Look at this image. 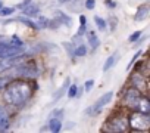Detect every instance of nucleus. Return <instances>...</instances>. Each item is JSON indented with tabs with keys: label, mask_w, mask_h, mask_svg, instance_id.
Wrapping results in <instances>:
<instances>
[{
	"label": "nucleus",
	"mask_w": 150,
	"mask_h": 133,
	"mask_svg": "<svg viewBox=\"0 0 150 133\" xmlns=\"http://www.w3.org/2000/svg\"><path fill=\"white\" fill-rule=\"evenodd\" d=\"M33 89L28 83L21 82V80H15L12 83H8L5 87V93H3V99L12 105V107H24L30 98H31Z\"/></svg>",
	"instance_id": "f257e3e1"
},
{
	"label": "nucleus",
	"mask_w": 150,
	"mask_h": 133,
	"mask_svg": "<svg viewBox=\"0 0 150 133\" xmlns=\"http://www.w3.org/2000/svg\"><path fill=\"white\" fill-rule=\"evenodd\" d=\"M12 71L9 73V76L12 77H25V79H35L38 77L40 71L37 68V65L34 64H27V62H21L15 66H12Z\"/></svg>",
	"instance_id": "f03ea898"
},
{
	"label": "nucleus",
	"mask_w": 150,
	"mask_h": 133,
	"mask_svg": "<svg viewBox=\"0 0 150 133\" xmlns=\"http://www.w3.org/2000/svg\"><path fill=\"white\" fill-rule=\"evenodd\" d=\"M128 124L129 127H132L134 130H138V132H146L149 130L150 127V117L149 114H144V112H132L128 118Z\"/></svg>",
	"instance_id": "7ed1b4c3"
},
{
	"label": "nucleus",
	"mask_w": 150,
	"mask_h": 133,
	"mask_svg": "<svg viewBox=\"0 0 150 133\" xmlns=\"http://www.w3.org/2000/svg\"><path fill=\"white\" fill-rule=\"evenodd\" d=\"M112 98H113V92H106V93H103L93 105H90L84 112L87 114V115H99L100 112H102V109L112 101Z\"/></svg>",
	"instance_id": "20e7f679"
},
{
	"label": "nucleus",
	"mask_w": 150,
	"mask_h": 133,
	"mask_svg": "<svg viewBox=\"0 0 150 133\" xmlns=\"http://www.w3.org/2000/svg\"><path fill=\"white\" fill-rule=\"evenodd\" d=\"M108 127H109V130H112V132L124 133V132H127L128 127H129L128 118L124 117V115H116V117H113L112 120L108 121Z\"/></svg>",
	"instance_id": "39448f33"
},
{
	"label": "nucleus",
	"mask_w": 150,
	"mask_h": 133,
	"mask_svg": "<svg viewBox=\"0 0 150 133\" xmlns=\"http://www.w3.org/2000/svg\"><path fill=\"white\" fill-rule=\"evenodd\" d=\"M140 96H141V95H140V92H138L137 89H134V87H132V89H128L127 93H125V96H124V104H125L127 107H129V108H134Z\"/></svg>",
	"instance_id": "423d86ee"
},
{
	"label": "nucleus",
	"mask_w": 150,
	"mask_h": 133,
	"mask_svg": "<svg viewBox=\"0 0 150 133\" xmlns=\"http://www.w3.org/2000/svg\"><path fill=\"white\" fill-rule=\"evenodd\" d=\"M131 83H132L134 89H137L138 92H146V90H147V82H146V77H143V76L138 74V73L132 76Z\"/></svg>",
	"instance_id": "0eeeda50"
},
{
	"label": "nucleus",
	"mask_w": 150,
	"mask_h": 133,
	"mask_svg": "<svg viewBox=\"0 0 150 133\" xmlns=\"http://www.w3.org/2000/svg\"><path fill=\"white\" fill-rule=\"evenodd\" d=\"M134 109H135V111H138V112L150 114V102H149V99H147V98L140 96V98H138V101H137V104H135V107H134Z\"/></svg>",
	"instance_id": "6e6552de"
},
{
	"label": "nucleus",
	"mask_w": 150,
	"mask_h": 133,
	"mask_svg": "<svg viewBox=\"0 0 150 133\" xmlns=\"http://www.w3.org/2000/svg\"><path fill=\"white\" fill-rule=\"evenodd\" d=\"M9 127V114L5 107L0 105V132H3Z\"/></svg>",
	"instance_id": "1a4fd4ad"
},
{
	"label": "nucleus",
	"mask_w": 150,
	"mask_h": 133,
	"mask_svg": "<svg viewBox=\"0 0 150 133\" xmlns=\"http://www.w3.org/2000/svg\"><path fill=\"white\" fill-rule=\"evenodd\" d=\"M47 129H49L50 132H53V133H57V132H60V130H62V120H59V118H54V117H50V120H49V124H47Z\"/></svg>",
	"instance_id": "9d476101"
},
{
	"label": "nucleus",
	"mask_w": 150,
	"mask_h": 133,
	"mask_svg": "<svg viewBox=\"0 0 150 133\" xmlns=\"http://www.w3.org/2000/svg\"><path fill=\"white\" fill-rule=\"evenodd\" d=\"M86 33H87V37H88V44H90L91 50L97 49V47L100 46V39L97 37V34H96L94 31H86Z\"/></svg>",
	"instance_id": "9b49d317"
},
{
	"label": "nucleus",
	"mask_w": 150,
	"mask_h": 133,
	"mask_svg": "<svg viewBox=\"0 0 150 133\" xmlns=\"http://www.w3.org/2000/svg\"><path fill=\"white\" fill-rule=\"evenodd\" d=\"M69 84H71V79L68 77V79H66V80L63 82L62 87H60V89H59V90H57V92H56L54 95H53V102H57V101H59V99H60V98H62V96L65 95V92H66V89L69 87Z\"/></svg>",
	"instance_id": "f8f14e48"
},
{
	"label": "nucleus",
	"mask_w": 150,
	"mask_h": 133,
	"mask_svg": "<svg viewBox=\"0 0 150 133\" xmlns=\"http://www.w3.org/2000/svg\"><path fill=\"white\" fill-rule=\"evenodd\" d=\"M147 16H149V8H147L146 5L138 6V9H137V14H135L134 19H135V21H144Z\"/></svg>",
	"instance_id": "ddd939ff"
},
{
	"label": "nucleus",
	"mask_w": 150,
	"mask_h": 133,
	"mask_svg": "<svg viewBox=\"0 0 150 133\" xmlns=\"http://www.w3.org/2000/svg\"><path fill=\"white\" fill-rule=\"evenodd\" d=\"M56 16H57V19L60 21V24H63V25H66V27H72V18L69 16V15H66L65 12H60V11H56Z\"/></svg>",
	"instance_id": "4468645a"
},
{
	"label": "nucleus",
	"mask_w": 150,
	"mask_h": 133,
	"mask_svg": "<svg viewBox=\"0 0 150 133\" xmlns=\"http://www.w3.org/2000/svg\"><path fill=\"white\" fill-rule=\"evenodd\" d=\"M22 9H24V14L28 15V16H35V15H38V11H40L38 6H37L35 3H33V2L28 3L27 6H24Z\"/></svg>",
	"instance_id": "2eb2a0df"
},
{
	"label": "nucleus",
	"mask_w": 150,
	"mask_h": 133,
	"mask_svg": "<svg viewBox=\"0 0 150 133\" xmlns=\"http://www.w3.org/2000/svg\"><path fill=\"white\" fill-rule=\"evenodd\" d=\"M11 21H18V22H22V24H25V25H28L30 28H34V30H40V27L37 25V22H34L33 19H28V18H16V19H11Z\"/></svg>",
	"instance_id": "dca6fc26"
},
{
	"label": "nucleus",
	"mask_w": 150,
	"mask_h": 133,
	"mask_svg": "<svg viewBox=\"0 0 150 133\" xmlns=\"http://www.w3.org/2000/svg\"><path fill=\"white\" fill-rule=\"evenodd\" d=\"M115 62H116V55L113 53V55H110V56L106 59V62H105V65H103V71H105V73L109 71L112 66L115 65Z\"/></svg>",
	"instance_id": "f3484780"
},
{
	"label": "nucleus",
	"mask_w": 150,
	"mask_h": 133,
	"mask_svg": "<svg viewBox=\"0 0 150 133\" xmlns=\"http://www.w3.org/2000/svg\"><path fill=\"white\" fill-rule=\"evenodd\" d=\"M87 55V46L86 44H80L74 49V56H78V58H83Z\"/></svg>",
	"instance_id": "a211bd4d"
},
{
	"label": "nucleus",
	"mask_w": 150,
	"mask_h": 133,
	"mask_svg": "<svg viewBox=\"0 0 150 133\" xmlns=\"http://www.w3.org/2000/svg\"><path fill=\"white\" fill-rule=\"evenodd\" d=\"M94 22H96V25H97V28L100 30V31H105L106 28H108V22L103 19V18H100V16H94Z\"/></svg>",
	"instance_id": "6ab92c4d"
},
{
	"label": "nucleus",
	"mask_w": 150,
	"mask_h": 133,
	"mask_svg": "<svg viewBox=\"0 0 150 133\" xmlns=\"http://www.w3.org/2000/svg\"><path fill=\"white\" fill-rule=\"evenodd\" d=\"M60 25H62V24H60V21H59L57 18H53V19H49L47 28H50V30H57Z\"/></svg>",
	"instance_id": "aec40b11"
},
{
	"label": "nucleus",
	"mask_w": 150,
	"mask_h": 133,
	"mask_svg": "<svg viewBox=\"0 0 150 133\" xmlns=\"http://www.w3.org/2000/svg\"><path fill=\"white\" fill-rule=\"evenodd\" d=\"M47 24H49V18H46V16H38V22H37V25L40 27V30L47 28Z\"/></svg>",
	"instance_id": "412c9836"
},
{
	"label": "nucleus",
	"mask_w": 150,
	"mask_h": 133,
	"mask_svg": "<svg viewBox=\"0 0 150 133\" xmlns=\"http://www.w3.org/2000/svg\"><path fill=\"white\" fill-rule=\"evenodd\" d=\"M16 8H2L0 9V16H8V15H12L15 12Z\"/></svg>",
	"instance_id": "4be33fe9"
},
{
	"label": "nucleus",
	"mask_w": 150,
	"mask_h": 133,
	"mask_svg": "<svg viewBox=\"0 0 150 133\" xmlns=\"http://www.w3.org/2000/svg\"><path fill=\"white\" fill-rule=\"evenodd\" d=\"M77 84H69V87L66 89L68 90V98H75V93H77Z\"/></svg>",
	"instance_id": "5701e85b"
},
{
	"label": "nucleus",
	"mask_w": 150,
	"mask_h": 133,
	"mask_svg": "<svg viewBox=\"0 0 150 133\" xmlns=\"http://www.w3.org/2000/svg\"><path fill=\"white\" fill-rule=\"evenodd\" d=\"M141 53H143V50H141V49H140L138 52H135V55H134V56H132V59L129 61V65H127V71H128V70L131 68V66L134 65V62H135V61H137V59H138V58L141 56Z\"/></svg>",
	"instance_id": "b1692460"
},
{
	"label": "nucleus",
	"mask_w": 150,
	"mask_h": 133,
	"mask_svg": "<svg viewBox=\"0 0 150 133\" xmlns=\"http://www.w3.org/2000/svg\"><path fill=\"white\" fill-rule=\"evenodd\" d=\"M141 34H143V33H141L140 30H138V31H135V33H132V34L129 36L128 41H129V43H135V41H137V40H138V39L141 37Z\"/></svg>",
	"instance_id": "393cba45"
},
{
	"label": "nucleus",
	"mask_w": 150,
	"mask_h": 133,
	"mask_svg": "<svg viewBox=\"0 0 150 133\" xmlns=\"http://www.w3.org/2000/svg\"><path fill=\"white\" fill-rule=\"evenodd\" d=\"M63 112H65V109H63V108H60V109H53V112L50 114V117H54V118H59V120H62V117H63Z\"/></svg>",
	"instance_id": "a878e982"
},
{
	"label": "nucleus",
	"mask_w": 150,
	"mask_h": 133,
	"mask_svg": "<svg viewBox=\"0 0 150 133\" xmlns=\"http://www.w3.org/2000/svg\"><path fill=\"white\" fill-rule=\"evenodd\" d=\"M63 47H65V50L68 52V55H71V56H74V44L72 43H63Z\"/></svg>",
	"instance_id": "bb28decb"
},
{
	"label": "nucleus",
	"mask_w": 150,
	"mask_h": 133,
	"mask_svg": "<svg viewBox=\"0 0 150 133\" xmlns=\"http://www.w3.org/2000/svg\"><path fill=\"white\" fill-rule=\"evenodd\" d=\"M93 86H94V80H93V79L87 80V82L84 83V92H90V90L93 89Z\"/></svg>",
	"instance_id": "cd10ccee"
},
{
	"label": "nucleus",
	"mask_w": 150,
	"mask_h": 133,
	"mask_svg": "<svg viewBox=\"0 0 150 133\" xmlns=\"http://www.w3.org/2000/svg\"><path fill=\"white\" fill-rule=\"evenodd\" d=\"M86 28H87V27H86V24H81V25H80V28H78V31H77V34H75V37H83V36L86 34V31H87Z\"/></svg>",
	"instance_id": "c85d7f7f"
},
{
	"label": "nucleus",
	"mask_w": 150,
	"mask_h": 133,
	"mask_svg": "<svg viewBox=\"0 0 150 133\" xmlns=\"http://www.w3.org/2000/svg\"><path fill=\"white\" fill-rule=\"evenodd\" d=\"M8 83H9V76L8 77H0V90H3Z\"/></svg>",
	"instance_id": "c756f323"
},
{
	"label": "nucleus",
	"mask_w": 150,
	"mask_h": 133,
	"mask_svg": "<svg viewBox=\"0 0 150 133\" xmlns=\"http://www.w3.org/2000/svg\"><path fill=\"white\" fill-rule=\"evenodd\" d=\"M94 6H96V0H86V9L91 11L94 9Z\"/></svg>",
	"instance_id": "7c9ffc66"
},
{
	"label": "nucleus",
	"mask_w": 150,
	"mask_h": 133,
	"mask_svg": "<svg viewBox=\"0 0 150 133\" xmlns=\"http://www.w3.org/2000/svg\"><path fill=\"white\" fill-rule=\"evenodd\" d=\"M8 46H9V41H8V40H5V41H0V56H2L3 50H5Z\"/></svg>",
	"instance_id": "2f4dec72"
},
{
	"label": "nucleus",
	"mask_w": 150,
	"mask_h": 133,
	"mask_svg": "<svg viewBox=\"0 0 150 133\" xmlns=\"http://www.w3.org/2000/svg\"><path fill=\"white\" fill-rule=\"evenodd\" d=\"M109 22H110V30L113 31V30L116 28V24H118V21L115 19V16H110V19H109Z\"/></svg>",
	"instance_id": "473e14b6"
},
{
	"label": "nucleus",
	"mask_w": 150,
	"mask_h": 133,
	"mask_svg": "<svg viewBox=\"0 0 150 133\" xmlns=\"http://www.w3.org/2000/svg\"><path fill=\"white\" fill-rule=\"evenodd\" d=\"M83 93H84V86L77 87V93H75V98H81V96H83Z\"/></svg>",
	"instance_id": "72a5a7b5"
},
{
	"label": "nucleus",
	"mask_w": 150,
	"mask_h": 133,
	"mask_svg": "<svg viewBox=\"0 0 150 133\" xmlns=\"http://www.w3.org/2000/svg\"><path fill=\"white\" fill-rule=\"evenodd\" d=\"M31 2H33V0H24V2H22V3H19V5H16V8H18V9H22L24 6H27V5H28V3H31Z\"/></svg>",
	"instance_id": "f704fd0d"
},
{
	"label": "nucleus",
	"mask_w": 150,
	"mask_h": 133,
	"mask_svg": "<svg viewBox=\"0 0 150 133\" xmlns=\"http://www.w3.org/2000/svg\"><path fill=\"white\" fill-rule=\"evenodd\" d=\"M106 3H108V6H109V8H110V9H112V8H115V6H116V3H115V2H112V0H106Z\"/></svg>",
	"instance_id": "c9c22d12"
},
{
	"label": "nucleus",
	"mask_w": 150,
	"mask_h": 133,
	"mask_svg": "<svg viewBox=\"0 0 150 133\" xmlns=\"http://www.w3.org/2000/svg\"><path fill=\"white\" fill-rule=\"evenodd\" d=\"M80 22H81V24H86V22H87V21H86V16H84V15H80Z\"/></svg>",
	"instance_id": "e433bc0d"
},
{
	"label": "nucleus",
	"mask_w": 150,
	"mask_h": 133,
	"mask_svg": "<svg viewBox=\"0 0 150 133\" xmlns=\"http://www.w3.org/2000/svg\"><path fill=\"white\" fill-rule=\"evenodd\" d=\"M59 3H68V2H71V0H57Z\"/></svg>",
	"instance_id": "4c0bfd02"
},
{
	"label": "nucleus",
	"mask_w": 150,
	"mask_h": 133,
	"mask_svg": "<svg viewBox=\"0 0 150 133\" xmlns=\"http://www.w3.org/2000/svg\"><path fill=\"white\" fill-rule=\"evenodd\" d=\"M3 8V0H0V9Z\"/></svg>",
	"instance_id": "58836bf2"
}]
</instances>
